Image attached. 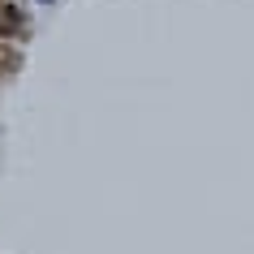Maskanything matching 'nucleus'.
Here are the masks:
<instances>
[{
    "mask_svg": "<svg viewBox=\"0 0 254 254\" xmlns=\"http://www.w3.org/2000/svg\"><path fill=\"white\" fill-rule=\"evenodd\" d=\"M0 22H4V30H13V26H17V13H13V9H4V13H0Z\"/></svg>",
    "mask_w": 254,
    "mask_h": 254,
    "instance_id": "nucleus-1",
    "label": "nucleus"
}]
</instances>
